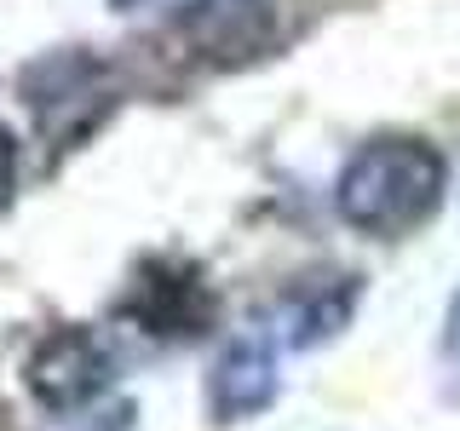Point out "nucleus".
<instances>
[{"label":"nucleus","instance_id":"obj_7","mask_svg":"<svg viewBox=\"0 0 460 431\" xmlns=\"http://www.w3.org/2000/svg\"><path fill=\"white\" fill-rule=\"evenodd\" d=\"M351 305H357V277L311 282V287H299V294L288 299L282 322L270 328V334H277L282 345H316V339H328L345 316H351Z\"/></svg>","mask_w":460,"mask_h":431},{"label":"nucleus","instance_id":"obj_8","mask_svg":"<svg viewBox=\"0 0 460 431\" xmlns=\"http://www.w3.org/2000/svg\"><path fill=\"white\" fill-rule=\"evenodd\" d=\"M438 368H443V391H449V397H460V294L449 299V316H443Z\"/></svg>","mask_w":460,"mask_h":431},{"label":"nucleus","instance_id":"obj_6","mask_svg":"<svg viewBox=\"0 0 460 431\" xmlns=\"http://www.w3.org/2000/svg\"><path fill=\"white\" fill-rule=\"evenodd\" d=\"M184 35L213 64H248L277 47V6L270 0H190Z\"/></svg>","mask_w":460,"mask_h":431},{"label":"nucleus","instance_id":"obj_5","mask_svg":"<svg viewBox=\"0 0 460 431\" xmlns=\"http://www.w3.org/2000/svg\"><path fill=\"white\" fill-rule=\"evenodd\" d=\"M277 334L265 328H248L242 339L225 345V356L208 374V402H213V420H248V414L270 409L277 402Z\"/></svg>","mask_w":460,"mask_h":431},{"label":"nucleus","instance_id":"obj_9","mask_svg":"<svg viewBox=\"0 0 460 431\" xmlns=\"http://www.w3.org/2000/svg\"><path fill=\"white\" fill-rule=\"evenodd\" d=\"M12 184H18V144H12V133L0 127V207L12 201Z\"/></svg>","mask_w":460,"mask_h":431},{"label":"nucleus","instance_id":"obj_3","mask_svg":"<svg viewBox=\"0 0 460 431\" xmlns=\"http://www.w3.org/2000/svg\"><path fill=\"white\" fill-rule=\"evenodd\" d=\"M127 311H133L155 339H196V334H208L219 299H213L201 265H190V259H144Z\"/></svg>","mask_w":460,"mask_h":431},{"label":"nucleus","instance_id":"obj_1","mask_svg":"<svg viewBox=\"0 0 460 431\" xmlns=\"http://www.w3.org/2000/svg\"><path fill=\"white\" fill-rule=\"evenodd\" d=\"M449 184V162L438 144L426 138H374L345 162L334 184V207L351 230L368 236H409L414 224H426L443 201Z\"/></svg>","mask_w":460,"mask_h":431},{"label":"nucleus","instance_id":"obj_4","mask_svg":"<svg viewBox=\"0 0 460 431\" xmlns=\"http://www.w3.org/2000/svg\"><path fill=\"white\" fill-rule=\"evenodd\" d=\"M110 345L93 334V328H52L47 339L35 345V356H29V368H23V380H29V391H35L40 409H58V414H69V409H81V402H93L98 391L110 385Z\"/></svg>","mask_w":460,"mask_h":431},{"label":"nucleus","instance_id":"obj_2","mask_svg":"<svg viewBox=\"0 0 460 431\" xmlns=\"http://www.w3.org/2000/svg\"><path fill=\"white\" fill-rule=\"evenodd\" d=\"M23 104L35 110L40 133L75 144L86 127H98L115 104V81L104 57L93 52H52L23 69Z\"/></svg>","mask_w":460,"mask_h":431}]
</instances>
